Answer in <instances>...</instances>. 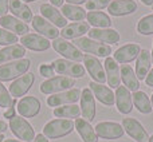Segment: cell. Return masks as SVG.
<instances>
[{
	"instance_id": "cell-1",
	"label": "cell",
	"mask_w": 153,
	"mask_h": 142,
	"mask_svg": "<svg viewBox=\"0 0 153 142\" xmlns=\"http://www.w3.org/2000/svg\"><path fill=\"white\" fill-rule=\"evenodd\" d=\"M75 129V125L70 119H53V121L47 122L43 127L42 134L47 137L48 140H58V138L66 137V135L71 134L73 130Z\"/></svg>"
},
{
	"instance_id": "cell-2",
	"label": "cell",
	"mask_w": 153,
	"mask_h": 142,
	"mask_svg": "<svg viewBox=\"0 0 153 142\" xmlns=\"http://www.w3.org/2000/svg\"><path fill=\"white\" fill-rule=\"evenodd\" d=\"M30 67H31V61L27 58L0 64V82H8L15 78H19V76L27 74Z\"/></svg>"
},
{
	"instance_id": "cell-3",
	"label": "cell",
	"mask_w": 153,
	"mask_h": 142,
	"mask_svg": "<svg viewBox=\"0 0 153 142\" xmlns=\"http://www.w3.org/2000/svg\"><path fill=\"white\" fill-rule=\"evenodd\" d=\"M75 46L83 53H87L93 56H101V58H108L111 54V47L105 43H100L97 40H93L90 38H78L74 40Z\"/></svg>"
},
{
	"instance_id": "cell-4",
	"label": "cell",
	"mask_w": 153,
	"mask_h": 142,
	"mask_svg": "<svg viewBox=\"0 0 153 142\" xmlns=\"http://www.w3.org/2000/svg\"><path fill=\"white\" fill-rule=\"evenodd\" d=\"M73 86H75V79L69 78V76H53V78L45 81L40 84V92L47 95L58 94V92L66 91V90L73 89Z\"/></svg>"
},
{
	"instance_id": "cell-5",
	"label": "cell",
	"mask_w": 153,
	"mask_h": 142,
	"mask_svg": "<svg viewBox=\"0 0 153 142\" xmlns=\"http://www.w3.org/2000/svg\"><path fill=\"white\" fill-rule=\"evenodd\" d=\"M10 126L12 134L16 138L22 140L23 142H34L35 140V132L32 129V126L20 115H15L13 118L10 119Z\"/></svg>"
},
{
	"instance_id": "cell-6",
	"label": "cell",
	"mask_w": 153,
	"mask_h": 142,
	"mask_svg": "<svg viewBox=\"0 0 153 142\" xmlns=\"http://www.w3.org/2000/svg\"><path fill=\"white\" fill-rule=\"evenodd\" d=\"M53 67L54 71L58 72L59 75L63 76H69V78H83L85 74H86V70L82 64L76 63V62H71L67 61V59H55L53 61Z\"/></svg>"
},
{
	"instance_id": "cell-7",
	"label": "cell",
	"mask_w": 153,
	"mask_h": 142,
	"mask_svg": "<svg viewBox=\"0 0 153 142\" xmlns=\"http://www.w3.org/2000/svg\"><path fill=\"white\" fill-rule=\"evenodd\" d=\"M51 46L54 47V50H55L56 53L61 54V55L63 56L65 59H67V61L76 62V63L83 61L85 55L82 54V51L79 50L75 44L67 42V40L63 39V38H56V39H54V42L51 43Z\"/></svg>"
},
{
	"instance_id": "cell-8",
	"label": "cell",
	"mask_w": 153,
	"mask_h": 142,
	"mask_svg": "<svg viewBox=\"0 0 153 142\" xmlns=\"http://www.w3.org/2000/svg\"><path fill=\"white\" fill-rule=\"evenodd\" d=\"M81 90L79 89H70L66 91L53 94L47 98V105L50 107H59L65 105H74L81 99Z\"/></svg>"
},
{
	"instance_id": "cell-9",
	"label": "cell",
	"mask_w": 153,
	"mask_h": 142,
	"mask_svg": "<svg viewBox=\"0 0 153 142\" xmlns=\"http://www.w3.org/2000/svg\"><path fill=\"white\" fill-rule=\"evenodd\" d=\"M34 82H35V75L32 72H27L24 75L19 76V78H16L10 84V87H8V91H10L11 97L19 98V97L26 95L30 91L31 86L34 84Z\"/></svg>"
},
{
	"instance_id": "cell-10",
	"label": "cell",
	"mask_w": 153,
	"mask_h": 142,
	"mask_svg": "<svg viewBox=\"0 0 153 142\" xmlns=\"http://www.w3.org/2000/svg\"><path fill=\"white\" fill-rule=\"evenodd\" d=\"M83 64L85 70H87V72L90 74V76L93 78V81L97 83L103 84L106 82V72L103 64L98 61L95 56L93 55H85L83 56Z\"/></svg>"
},
{
	"instance_id": "cell-11",
	"label": "cell",
	"mask_w": 153,
	"mask_h": 142,
	"mask_svg": "<svg viewBox=\"0 0 153 142\" xmlns=\"http://www.w3.org/2000/svg\"><path fill=\"white\" fill-rule=\"evenodd\" d=\"M20 43L24 48L31 51H38L42 53L51 47V43L48 42L47 38L42 36L39 34H26L20 38Z\"/></svg>"
},
{
	"instance_id": "cell-12",
	"label": "cell",
	"mask_w": 153,
	"mask_h": 142,
	"mask_svg": "<svg viewBox=\"0 0 153 142\" xmlns=\"http://www.w3.org/2000/svg\"><path fill=\"white\" fill-rule=\"evenodd\" d=\"M95 133L98 137L105 138V140H117L124 135L125 130L117 122H100L95 126Z\"/></svg>"
},
{
	"instance_id": "cell-13",
	"label": "cell",
	"mask_w": 153,
	"mask_h": 142,
	"mask_svg": "<svg viewBox=\"0 0 153 142\" xmlns=\"http://www.w3.org/2000/svg\"><path fill=\"white\" fill-rule=\"evenodd\" d=\"M122 127L124 130L137 142H146L149 141L148 132L144 129V126L134 118H124L122 119Z\"/></svg>"
},
{
	"instance_id": "cell-14",
	"label": "cell",
	"mask_w": 153,
	"mask_h": 142,
	"mask_svg": "<svg viewBox=\"0 0 153 142\" xmlns=\"http://www.w3.org/2000/svg\"><path fill=\"white\" fill-rule=\"evenodd\" d=\"M40 101L36 97H23L18 102V113L23 118L36 117L40 111Z\"/></svg>"
},
{
	"instance_id": "cell-15",
	"label": "cell",
	"mask_w": 153,
	"mask_h": 142,
	"mask_svg": "<svg viewBox=\"0 0 153 142\" xmlns=\"http://www.w3.org/2000/svg\"><path fill=\"white\" fill-rule=\"evenodd\" d=\"M32 23V28L36 32H39V35L47 38V39H56L59 36V30L56 28L54 24H51L48 20H46L43 16H34L31 20Z\"/></svg>"
},
{
	"instance_id": "cell-16",
	"label": "cell",
	"mask_w": 153,
	"mask_h": 142,
	"mask_svg": "<svg viewBox=\"0 0 153 142\" xmlns=\"http://www.w3.org/2000/svg\"><path fill=\"white\" fill-rule=\"evenodd\" d=\"M81 114L83 115V119L87 122H91L95 118V101L94 94L90 89H83L81 92Z\"/></svg>"
},
{
	"instance_id": "cell-17",
	"label": "cell",
	"mask_w": 153,
	"mask_h": 142,
	"mask_svg": "<svg viewBox=\"0 0 153 142\" xmlns=\"http://www.w3.org/2000/svg\"><path fill=\"white\" fill-rule=\"evenodd\" d=\"M0 26L1 28L7 30V31L12 32L15 35H26L30 32V27L27 23L22 21L20 19L15 18V16H11V15H5L0 18Z\"/></svg>"
},
{
	"instance_id": "cell-18",
	"label": "cell",
	"mask_w": 153,
	"mask_h": 142,
	"mask_svg": "<svg viewBox=\"0 0 153 142\" xmlns=\"http://www.w3.org/2000/svg\"><path fill=\"white\" fill-rule=\"evenodd\" d=\"M141 51V47L138 43H128V44L120 47L114 53V61L122 64H128L129 62L134 61Z\"/></svg>"
},
{
	"instance_id": "cell-19",
	"label": "cell",
	"mask_w": 153,
	"mask_h": 142,
	"mask_svg": "<svg viewBox=\"0 0 153 142\" xmlns=\"http://www.w3.org/2000/svg\"><path fill=\"white\" fill-rule=\"evenodd\" d=\"M89 86H90L91 92L94 94V97L97 98L101 103H103V105H106V106L114 105V102H116V95L111 91L110 87H106L105 84L97 83V82H94V81L90 82Z\"/></svg>"
},
{
	"instance_id": "cell-20",
	"label": "cell",
	"mask_w": 153,
	"mask_h": 142,
	"mask_svg": "<svg viewBox=\"0 0 153 142\" xmlns=\"http://www.w3.org/2000/svg\"><path fill=\"white\" fill-rule=\"evenodd\" d=\"M40 13H42V16L46 20H48L51 24H54L56 28H59V27L65 28V27L67 26V19L65 18L61 11H58V8L54 7V5L42 4L40 5Z\"/></svg>"
},
{
	"instance_id": "cell-21",
	"label": "cell",
	"mask_w": 153,
	"mask_h": 142,
	"mask_svg": "<svg viewBox=\"0 0 153 142\" xmlns=\"http://www.w3.org/2000/svg\"><path fill=\"white\" fill-rule=\"evenodd\" d=\"M116 106L121 114H129L133 110V98L130 91L125 86L116 89Z\"/></svg>"
},
{
	"instance_id": "cell-22",
	"label": "cell",
	"mask_w": 153,
	"mask_h": 142,
	"mask_svg": "<svg viewBox=\"0 0 153 142\" xmlns=\"http://www.w3.org/2000/svg\"><path fill=\"white\" fill-rule=\"evenodd\" d=\"M108 11L111 16H125L137 11V3L134 0H114L109 4Z\"/></svg>"
},
{
	"instance_id": "cell-23",
	"label": "cell",
	"mask_w": 153,
	"mask_h": 142,
	"mask_svg": "<svg viewBox=\"0 0 153 142\" xmlns=\"http://www.w3.org/2000/svg\"><path fill=\"white\" fill-rule=\"evenodd\" d=\"M87 34H89L90 39L97 40L100 43H109V44L118 43L120 38H121L116 30L111 28H91Z\"/></svg>"
},
{
	"instance_id": "cell-24",
	"label": "cell",
	"mask_w": 153,
	"mask_h": 142,
	"mask_svg": "<svg viewBox=\"0 0 153 142\" xmlns=\"http://www.w3.org/2000/svg\"><path fill=\"white\" fill-rule=\"evenodd\" d=\"M105 72H106V82L111 89H117L120 87L121 83V71L117 64V62L114 61V58H108L105 59Z\"/></svg>"
},
{
	"instance_id": "cell-25",
	"label": "cell",
	"mask_w": 153,
	"mask_h": 142,
	"mask_svg": "<svg viewBox=\"0 0 153 142\" xmlns=\"http://www.w3.org/2000/svg\"><path fill=\"white\" fill-rule=\"evenodd\" d=\"M26 55V48L22 44H12L0 50V64H5L7 62H13L23 59Z\"/></svg>"
},
{
	"instance_id": "cell-26",
	"label": "cell",
	"mask_w": 153,
	"mask_h": 142,
	"mask_svg": "<svg viewBox=\"0 0 153 142\" xmlns=\"http://www.w3.org/2000/svg\"><path fill=\"white\" fill-rule=\"evenodd\" d=\"M90 31V27L87 21H75L69 26H66L61 31V35L63 39H78L82 38V35L87 34Z\"/></svg>"
},
{
	"instance_id": "cell-27",
	"label": "cell",
	"mask_w": 153,
	"mask_h": 142,
	"mask_svg": "<svg viewBox=\"0 0 153 142\" xmlns=\"http://www.w3.org/2000/svg\"><path fill=\"white\" fill-rule=\"evenodd\" d=\"M75 130L78 132V134L81 135L82 141L83 142H97L98 141V135L95 133L94 127L90 125V122H87L83 118H76L75 122Z\"/></svg>"
},
{
	"instance_id": "cell-28",
	"label": "cell",
	"mask_w": 153,
	"mask_h": 142,
	"mask_svg": "<svg viewBox=\"0 0 153 142\" xmlns=\"http://www.w3.org/2000/svg\"><path fill=\"white\" fill-rule=\"evenodd\" d=\"M152 64V55L148 50H141L137 56V62H136V75H137L138 81H143L146 78L148 71L151 70Z\"/></svg>"
},
{
	"instance_id": "cell-29",
	"label": "cell",
	"mask_w": 153,
	"mask_h": 142,
	"mask_svg": "<svg viewBox=\"0 0 153 142\" xmlns=\"http://www.w3.org/2000/svg\"><path fill=\"white\" fill-rule=\"evenodd\" d=\"M121 81L124 82L125 87H126L129 91H138L140 90V81H138L137 75H136L134 70L129 66V64H122L121 69Z\"/></svg>"
},
{
	"instance_id": "cell-30",
	"label": "cell",
	"mask_w": 153,
	"mask_h": 142,
	"mask_svg": "<svg viewBox=\"0 0 153 142\" xmlns=\"http://www.w3.org/2000/svg\"><path fill=\"white\" fill-rule=\"evenodd\" d=\"M10 11L13 13V16L20 19L22 21L27 23V21L32 20V11L26 3L20 1V0H10Z\"/></svg>"
},
{
	"instance_id": "cell-31",
	"label": "cell",
	"mask_w": 153,
	"mask_h": 142,
	"mask_svg": "<svg viewBox=\"0 0 153 142\" xmlns=\"http://www.w3.org/2000/svg\"><path fill=\"white\" fill-rule=\"evenodd\" d=\"M86 19L94 28H109L111 26L110 16L102 11H90L86 15Z\"/></svg>"
},
{
	"instance_id": "cell-32",
	"label": "cell",
	"mask_w": 153,
	"mask_h": 142,
	"mask_svg": "<svg viewBox=\"0 0 153 142\" xmlns=\"http://www.w3.org/2000/svg\"><path fill=\"white\" fill-rule=\"evenodd\" d=\"M132 98H133V105H134V107L137 109L140 113H143V114L152 113L153 107H152L151 99H149V97L144 91H140V90L134 91L132 94Z\"/></svg>"
},
{
	"instance_id": "cell-33",
	"label": "cell",
	"mask_w": 153,
	"mask_h": 142,
	"mask_svg": "<svg viewBox=\"0 0 153 142\" xmlns=\"http://www.w3.org/2000/svg\"><path fill=\"white\" fill-rule=\"evenodd\" d=\"M62 15L66 19L74 21H82L86 18V11L81 8L79 5H73V4H63L62 5Z\"/></svg>"
},
{
	"instance_id": "cell-34",
	"label": "cell",
	"mask_w": 153,
	"mask_h": 142,
	"mask_svg": "<svg viewBox=\"0 0 153 142\" xmlns=\"http://www.w3.org/2000/svg\"><path fill=\"white\" fill-rule=\"evenodd\" d=\"M54 115L58 118H78L81 115V107L74 105H65L54 109Z\"/></svg>"
},
{
	"instance_id": "cell-35",
	"label": "cell",
	"mask_w": 153,
	"mask_h": 142,
	"mask_svg": "<svg viewBox=\"0 0 153 142\" xmlns=\"http://www.w3.org/2000/svg\"><path fill=\"white\" fill-rule=\"evenodd\" d=\"M137 32L141 35L153 34V13L140 19V21L137 23Z\"/></svg>"
},
{
	"instance_id": "cell-36",
	"label": "cell",
	"mask_w": 153,
	"mask_h": 142,
	"mask_svg": "<svg viewBox=\"0 0 153 142\" xmlns=\"http://www.w3.org/2000/svg\"><path fill=\"white\" fill-rule=\"evenodd\" d=\"M18 43V35L7 31L4 28H0V46H12Z\"/></svg>"
},
{
	"instance_id": "cell-37",
	"label": "cell",
	"mask_w": 153,
	"mask_h": 142,
	"mask_svg": "<svg viewBox=\"0 0 153 142\" xmlns=\"http://www.w3.org/2000/svg\"><path fill=\"white\" fill-rule=\"evenodd\" d=\"M12 99L13 98L11 97L10 91L5 89V86L0 82V107H4V109H8L12 103Z\"/></svg>"
},
{
	"instance_id": "cell-38",
	"label": "cell",
	"mask_w": 153,
	"mask_h": 142,
	"mask_svg": "<svg viewBox=\"0 0 153 142\" xmlns=\"http://www.w3.org/2000/svg\"><path fill=\"white\" fill-rule=\"evenodd\" d=\"M85 4H86V10L98 11V10H103L105 7H109L110 0H87Z\"/></svg>"
},
{
	"instance_id": "cell-39",
	"label": "cell",
	"mask_w": 153,
	"mask_h": 142,
	"mask_svg": "<svg viewBox=\"0 0 153 142\" xmlns=\"http://www.w3.org/2000/svg\"><path fill=\"white\" fill-rule=\"evenodd\" d=\"M39 72H40V75H42V76L50 79V78H53V75L55 74V71H54L53 64H40Z\"/></svg>"
},
{
	"instance_id": "cell-40",
	"label": "cell",
	"mask_w": 153,
	"mask_h": 142,
	"mask_svg": "<svg viewBox=\"0 0 153 142\" xmlns=\"http://www.w3.org/2000/svg\"><path fill=\"white\" fill-rule=\"evenodd\" d=\"M16 98H13L12 99V103H11V106L10 107H8V110L5 111L4 113V118H13V117H15V105H16Z\"/></svg>"
},
{
	"instance_id": "cell-41",
	"label": "cell",
	"mask_w": 153,
	"mask_h": 142,
	"mask_svg": "<svg viewBox=\"0 0 153 142\" xmlns=\"http://www.w3.org/2000/svg\"><path fill=\"white\" fill-rule=\"evenodd\" d=\"M10 11V0H0V16H5Z\"/></svg>"
},
{
	"instance_id": "cell-42",
	"label": "cell",
	"mask_w": 153,
	"mask_h": 142,
	"mask_svg": "<svg viewBox=\"0 0 153 142\" xmlns=\"http://www.w3.org/2000/svg\"><path fill=\"white\" fill-rule=\"evenodd\" d=\"M145 83H146V86L153 87V69L149 71V74L146 75V78H145Z\"/></svg>"
},
{
	"instance_id": "cell-43",
	"label": "cell",
	"mask_w": 153,
	"mask_h": 142,
	"mask_svg": "<svg viewBox=\"0 0 153 142\" xmlns=\"http://www.w3.org/2000/svg\"><path fill=\"white\" fill-rule=\"evenodd\" d=\"M34 142H48V138L45 137L43 134H36V137H35Z\"/></svg>"
},
{
	"instance_id": "cell-44",
	"label": "cell",
	"mask_w": 153,
	"mask_h": 142,
	"mask_svg": "<svg viewBox=\"0 0 153 142\" xmlns=\"http://www.w3.org/2000/svg\"><path fill=\"white\" fill-rule=\"evenodd\" d=\"M67 4H73V5H78V4H83L87 0H66Z\"/></svg>"
},
{
	"instance_id": "cell-45",
	"label": "cell",
	"mask_w": 153,
	"mask_h": 142,
	"mask_svg": "<svg viewBox=\"0 0 153 142\" xmlns=\"http://www.w3.org/2000/svg\"><path fill=\"white\" fill-rule=\"evenodd\" d=\"M7 127H8V125L5 124L4 121H0V134H3V133L7 132Z\"/></svg>"
},
{
	"instance_id": "cell-46",
	"label": "cell",
	"mask_w": 153,
	"mask_h": 142,
	"mask_svg": "<svg viewBox=\"0 0 153 142\" xmlns=\"http://www.w3.org/2000/svg\"><path fill=\"white\" fill-rule=\"evenodd\" d=\"M50 3L54 7H62L63 5V0H50Z\"/></svg>"
},
{
	"instance_id": "cell-47",
	"label": "cell",
	"mask_w": 153,
	"mask_h": 142,
	"mask_svg": "<svg viewBox=\"0 0 153 142\" xmlns=\"http://www.w3.org/2000/svg\"><path fill=\"white\" fill-rule=\"evenodd\" d=\"M141 1H143L145 5H152L153 4V0H141Z\"/></svg>"
},
{
	"instance_id": "cell-48",
	"label": "cell",
	"mask_w": 153,
	"mask_h": 142,
	"mask_svg": "<svg viewBox=\"0 0 153 142\" xmlns=\"http://www.w3.org/2000/svg\"><path fill=\"white\" fill-rule=\"evenodd\" d=\"M3 142H23V141H18V140H4Z\"/></svg>"
},
{
	"instance_id": "cell-49",
	"label": "cell",
	"mask_w": 153,
	"mask_h": 142,
	"mask_svg": "<svg viewBox=\"0 0 153 142\" xmlns=\"http://www.w3.org/2000/svg\"><path fill=\"white\" fill-rule=\"evenodd\" d=\"M20 1H23V3H30V1H35V0H20Z\"/></svg>"
},
{
	"instance_id": "cell-50",
	"label": "cell",
	"mask_w": 153,
	"mask_h": 142,
	"mask_svg": "<svg viewBox=\"0 0 153 142\" xmlns=\"http://www.w3.org/2000/svg\"><path fill=\"white\" fill-rule=\"evenodd\" d=\"M3 141H4V135L0 134V142H3Z\"/></svg>"
},
{
	"instance_id": "cell-51",
	"label": "cell",
	"mask_w": 153,
	"mask_h": 142,
	"mask_svg": "<svg viewBox=\"0 0 153 142\" xmlns=\"http://www.w3.org/2000/svg\"><path fill=\"white\" fill-rule=\"evenodd\" d=\"M151 103H152V107H153V94H152V98H151Z\"/></svg>"
},
{
	"instance_id": "cell-52",
	"label": "cell",
	"mask_w": 153,
	"mask_h": 142,
	"mask_svg": "<svg viewBox=\"0 0 153 142\" xmlns=\"http://www.w3.org/2000/svg\"><path fill=\"white\" fill-rule=\"evenodd\" d=\"M149 142H153V135L152 137H149Z\"/></svg>"
},
{
	"instance_id": "cell-53",
	"label": "cell",
	"mask_w": 153,
	"mask_h": 142,
	"mask_svg": "<svg viewBox=\"0 0 153 142\" xmlns=\"http://www.w3.org/2000/svg\"><path fill=\"white\" fill-rule=\"evenodd\" d=\"M151 55H152V63H153V48H152V53H151Z\"/></svg>"
},
{
	"instance_id": "cell-54",
	"label": "cell",
	"mask_w": 153,
	"mask_h": 142,
	"mask_svg": "<svg viewBox=\"0 0 153 142\" xmlns=\"http://www.w3.org/2000/svg\"><path fill=\"white\" fill-rule=\"evenodd\" d=\"M152 10H153V4H152Z\"/></svg>"
}]
</instances>
